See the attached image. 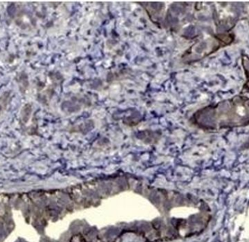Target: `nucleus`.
<instances>
[{
	"label": "nucleus",
	"instance_id": "nucleus-1",
	"mask_svg": "<svg viewBox=\"0 0 249 242\" xmlns=\"http://www.w3.org/2000/svg\"><path fill=\"white\" fill-rule=\"evenodd\" d=\"M10 95L7 93H4L2 96L0 97V113H1L2 110L5 108L7 105V102H8V98Z\"/></svg>",
	"mask_w": 249,
	"mask_h": 242
}]
</instances>
